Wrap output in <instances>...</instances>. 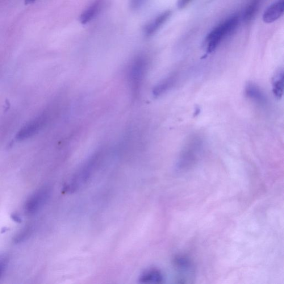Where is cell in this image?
Here are the masks:
<instances>
[{
	"label": "cell",
	"mask_w": 284,
	"mask_h": 284,
	"mask_svg": "<svg viewBox=\"0 0 284 284\" xmlns=\"http://www.w3.org/2000/svg\"><path fill=\"white\" fill-rule=\"evenodd\" d=\"M35 1L36 0H25L24 3L26 5H29V4L32 3Z\"/></svg>",
	"instance_id": "cell-19"
},
{
	"label": "cell",
	"mask_w": 284,
	"mask_h": 284,
	"mask_svg": "<svg viewBox=\"0 0 284 284\" xmlns=\"http://www.w3.org/2000/svg\"><path fill=\"white\" fill-rule=\"evenodd\" d=\"M171 12L169 11H165L164 13L156 17L151 22L148 23L144 27V34L150 36L154 34L169 18Z\"/></svg>",
	"instance_id": "cell-9"
},
{
	"label": "cell",
	"mask_w": 284,
	"mask_h": 284,
	"mask_svg": "<svg viewBox=\"0 0 284 284\" xmlns=\"http://www.w3.org/2000/svg\"><path fill=\"white\" fill-rule=\"evenodd\" d=\"M284 1L278 0L265 10L262 17L263 21L267 24L274 23L281 18L284 14Z\"/></svg>",
	"instance_id": "cell-6"
},
{
	"label": "cell",
	"mask_w": 284,
	"mask_h": 284,
	"mask_svg": "<svg viewBox=\"0 0 284 284\" xmlns=\"http://www.w3.org/2000/svg\"><path fill=\"white\" fill-rule=\"evenodd\" d=\"M96 153L88 159L86 162L79 168L69 180L66 183L64 191L66 193H73L89 183L99 164L101 154Z\"/></svg>",
	"instance_id": "cell-1"
},
{
	"label": "cell",
	"mask_w": 284,
	"mask_h": 284,
	"mask_svg": "<svg viewBox=\"0 0 284 284\" xmlns=\"http://www.w3.org/2000/svg\"><path fill=\"white\" fill-rule=\"evenodd\" d=\"M101 0H97L88 7L80 17V22L82 24H86L91 22L97 16L102 9Z\"/></svg>",
	"instance_id": "cell-12"
},
{
	"label": "cell",
	"mask_w": 284,
	"mask_h": 284,
	"mask_svg": "<svg viewBox=\"0 0 284 284\" xmlns=\"http://www.w3.org/2000/svg\"><path fill=\"white\" fill-rule=\"evenodd\" d=\"M192 1V0H178L177 2V6L180 9L185 8L186 6Z\"/></svg>",
	"instance_id": "cell-17"
},
{
	"label": "cell",
	"mask_w": 284,
	"mask_h": 284,
	"mask_svg": "<svg viewBox=\"0 0 284 284\" xmlns=\"http://www.w3.org/2000/svg\"><path fill=\"white\" fill-rule=\"evenodd\" d=\"M273 93L278 99H281L284 93V71L279 69L274 74L272 81Z\"/></svg>",
	"instance_id": "cell-13"
},
{
	"label": "cell",
	"mask_w": 284,
	"mask_h": 284,
	"mask_svg": "<svg viewBox=\"0 0 284 284\" xmlns=\"http://www.w3.org/2000/svg\"><path fill=\"white\" fill-rule=\"evenodd\" d=\"M258 3L257 1H254L250 4L249 6L246 8L244 15V19L246 22H250L256 15L258 9Z\"/></svg>",
	"instance_id": "cell-14"
},
{
	"label": "cell",
	"mask_w": 284,
	"mask_h": 284,
	"mask_svg": "<svg viewBox=\"0 0 284 284\" xmlns=\"http://www.w3.org/2000/svg\"><path fill=\"white\" fill-rule=\"evenodd\" d=\"M43 118V117H40L32 120L31 122L28 123L19 133L18 139H25L34 135L42 126L44 121Z\"/></svg>",
	"instance_id": "cell-10"
},
{
	"label": "cell",
	"mask_w": 284,
	"mask_h": 284,
	"mask_svg": "<svg viewBox=\"0 0 284 284\" xmlns=\"http://www.w3.org/2000/svg\"><path fill=\"white\" fill-rule=\"evenodd\" d=\"M239 17L233 16L218 25L207 37V53H212L226 37L236 30L239 24Z\"/></svg>",
	"instance_id": "cell-2"
},
{
	"label": "cell",
	"mask_w": 284,
	"mask_h": 284,
	"mask_svg": "<svg viewBox=\"0 0 284 284\" xmlns=\"http://www.w3.org/2000/svg\"><path fill=\"white\" fill-rule=\"evenodd\" d=\"M164 281V275L156 268L146 269L140 275L139 281L141 284H161Z\"/></svg>",
	"instance_id": "cell-8"
},
{
	"label": "cell",
	"mask_w": 284,
	"mask_h": 284,
	"mask_svg": "<svg viewBox=\"0 0 284 284\" xmlns=\"http://www.w3.org/2000/svg\"><path fill=\"white\" fill-rule=\"evenodd\" d=\"M145 0H131V6L133 9H138L143 5Z\"/></svg>",
	"instance_id": "cell-16"
},
{
	"label": "cell",
	"mask_w": 284,
	"mask_h": 284,
	"mask_svg": "<svg viewBox=\"0 0 284 284\" xmlns=\"http://www.w3.org/2000/svg\"><path fill=\"white\" fill-rule=\"evenodd\" d=\"M204 147L203 141L199 136H194L184 146L178 162L181 168L189 166L198 160Z\"/></svg>",
	"instance_id": "cell-4"
},
{
	"label": "cell",
	"mask_w": 284,
	"mask_h": 284,
	"mask_svg": "<svg viewBox=\"0 0 284 284\" xmlns=\"http://www.w3.org/2000/svg\"><path fill=\"white\" fill-rule=\"evenodd\" d=\"M176 75L172 74L159 82L153 89L152 93L154 97H160L168 91L176 82Z\"/></svg>",
	"instance_id": "cell-11"
},
{
	"label": "cell",
	"mask_w": 284,
	"mask_h": 284,
	"mask_svg": "<svg viewBox=\"0 0 284 284\" xmlns=\"http://www.w3.org/2000/svg\"><path fill=\"white\" fill-rule=\"evenodd\" d=\"M245 93L247 97L254 102L264 106L266 104L267 99L265 95L257 85L253 83H248L245 86Z\"/></svg>",
	"instance_id": "cell-7"
},
{
	"label": "cell",
	"mask_w": 284,
	"mask_h": 284,
	"mask_svg": "<svg viewBox=\"0 0 284 284\" xmlns=\"http://www.w3.org/2000/svg\"><path fill=\"white\" fill-rule=\"evenodd\" d=\"M31 230L29 228H25L22 232L19 234V235L16 237V240L18 242L22 241L26 238L27 236L30 234Z\"/></svg>",
	"instance_id": "cell-15"
},
{
	"label": "cell",
	"mask_w": 284,
	"mask_h": 284,
	"mask_svg": "<svg viewBox=\"0 0 284 284\" xmlns=\"http://www.w3.org/2000/svg\"><path fill=\"white\" fill-rule=\"evenodd\" d=\"M51 191L48 188H43L31 196L25 204L24 210L27 214L32 215L39 212L49 199Z\"/></svg>",
	"instance_id": "cell-5"
},
{
	"label": "cell",
	"mask_w": 284,
	"mask_h": 284,
	"mask_svg": "<svg viewBox=\"0 0 284 284\" xmlns=\"http://www.w3.org/2000/svg\"><path fill=\"white\" fill-rule=\"evenodd\" d=\"M6 266V261L3 260H0V277L2 274Z\"/></svg>",
	"instance_id": "cell-18"
},
{
	"label": "cell",
	"mask_w": 284,
	"mask_h": 284,
	"mask_svg": "<svg viewBox=\"0 0 284 284\" xmlns=\"http://www.w3.org/2000/svg\"><path fill=\"white\" fill-rule=\"evenodd\" d=\"M148 60L144 54L137 55L132 60L129 68V82L133 95H137L147 73Z\"/></svg>",
	"instance_id": "cell-3"
}]
</instances>
